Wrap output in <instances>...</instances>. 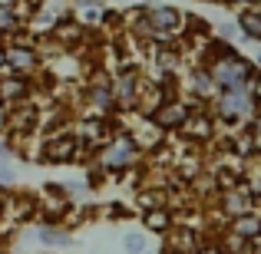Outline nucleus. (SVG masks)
Instances as JSON below:
<instances>
[{"label": "nucleus", "mask_w": 261, "mask_h": 254, "mask_svg": "<svg viewBox=\"0 0 261 254\" xmlns=\"http://www.w3.org/2000/svg\"><path fill=\"white\" fill-rule=\"evenodd\" d=\"M198 254H225V251H222V244H218V241H205L202 248H198Z\"/></svg>", "instance_id": "obj_19"}, {"label": "nucleus", "mask_w": 261, "mask_h": 254, "mask_svg": "<svg viewBox=\"0 0 261 254\" xmlns=\"http://www.w3.org/2000/svg\"><path fill=\"white\" fill-rule=\"evenodd\" d=\"M208 109H212V116H215L218 129H231V132H235L242 122L255 119L258 102L248 96V89H228V93H218Z\"/></svg>", "instance_id": "obj_3"}, {"label": "nucleus", "mask_w": 261, "mask_h": 254, "mask_svg": "<svg viewBox=\"0 0 261 254\" xmlns=\"http://www.w3.org/2000/svg\"><path fill=\"white\" fill-rule=\"evenodd\" d=\"M136 205H139V215L142 211H155V208H169V191L159 188V185H142L136 191Z\"/></svg>", "instance_id": "obj_13"}, {"label": "nucleus", "mask_w": 261, "mask_h": 254, "mask_svg": "<svg viewBox=\"0 0 261 254\" xmlns=\"http://www.w3.org/2000/svg\"><path fill=\"white\" fill-rule=\"evenodd\" d=\"M7 211H10V191H7V188H0V218H4Z\"/></svg>", "instance_id": "obj_20"}, {"label": "nucleus", "mask_w": 261, "mask_h": 254, "mask_svg": "<svg viewBox=\"0 0 261 254\" xmlns=\"http://www.w3.org/2000/svg\"><path fill=\"white\" fill-rule=\"evenodd\" d=\"M235 26H238V33H242L245 40H251V43H261V17L255 10H238V17H235Z\"/></svg>", "instance_id": "obj_14"}, {"label": "nucleus", "mask_w": 261, "mask_h": 254, "mask_svg": "<svg viewBox=\"0 0 261 254\" xmlns=\"http://www.w3.org/2000/svg\"><path fill=\"white\" fill-rule=\"evenodd\" d=\"M162 254H178V251H172V248H162Z\"/></svg>", "instance_id": "obj_26"}, {"label": "nucleus", "mask_w": 261, "mask_h": 254, "mask_svg": "<svg viewBox=\"0 0 261 254\" xmlns=\"http://www.w3.org/2000/svg\"><path fill=\"white\" fill-rule=\"evenodd\" d=\"M4 63H7V73L27 76V79H33L43 70V60H40L37 46H23V43H7L4 46Z\"/></svg>", "instance_id": "obj_8"}, {"label": "nucleus", "mask_w": 261, "mask_h": 254, "mask_svg": "<svg viewBox=\"0 0 261 254\" xmlns=\"http://www.w3.org/2000/svg\"><path fill=\"white\" fill-rule=\"evenodd\" d=\"M0 7H4V10H17L20 0H0Z\"/></svg>", "instance_id": "obj_21"}, {"label": "nucleus", "mask_w": 261, "mask_h": 254, "mask_svg": "<svg viewBox=\"0 0 261 254\" xmlns=\"http://www.w3.org/2000/svg\"><path fill=\"white\" fill-rule=\"evenodd\" d=\"M0 76H7V63H4V46H0Z\"/></svg>", "instance_id": "obj_23"}, {"label": "nucleus", "mask_w": 261, "mask_h": 254, "mask_svg": "<svg viewBox=\"0 0 261 254\" xmlns=\"http://www.w3.org/2000/svg\"><path fill=\"white\" fill-rule=\"evenodd\" d=\"M27 30V20L20 17L17 10H4L0 7V37H13V33Z\"/></svg>", "instance_id": "obj_16"}, {"label": "nucleus", "mask_w": 261, "mask_h": 254, "mask_svg": "<svg viewBox=\"0 0 261 254\" xmlns=\"http://www.w3.org/2000/svg\"><path fill=\"white\" fill-rule=\"evenodd\" d=\"M205 70H208V76H212V83H215L218 93H228V89H245V86L251 83V76H255V63H251L248 57H242L235 46H231L225 57L212 60Z\"/></svg>", "instance_id": "obj_2"}, {"label": "nucleus", "mask_w": 261, "mask_h": 254, "mask_svg": "<svg viewBox=\"0 0 261 254\" xmlns=\"http://www.w3.org/2000/svg\"><path fill=\"white\" fill-rule=\"evenodd\" d=\"M122 248H126V254H146L149 251V238L142 235V231H129V235L122 238Z\"/></svg>", "instance_id": "obj_17"}, {"label": "nucleus", "mask_w": 261, "mask_h": 254, "mask_svg": "<svg viewBox=\"0 0 261 254\" xmlns=\"http://www.w3.org/2000/svg\"><path fill=\"white\" fill-rule=\"evenodd\" d=\"M248 10H255L258 17H261V0H251V7H248Z\"/></svg>", "instance_id": "obj_24"}, {"label": "nucleus", "mask_w": 261, "mask_h": 254, "mask_svg": "<svg viewBox=\"0 0 261 254\" xmlns=\"http://www.w3.org/2000/svg\"><path fill=\"white\" fill-rule=\"evenodd\" d=\"M215 211L225 218V221L242 218V215H248V211H258L255 195H251L248 182L235 185V188H228V191H218V195H215Z\"/></svg>", "instance_id": "obj_7"}, {"label": "nucleus", "mask_w": 261, "mask_h": 254, "mask_svg": "<svg viewBox=\"0 0 261 254\" xmlns=\"http://www.w3.org/2000/svg\"><path fill=\"white\" fill-rule=\"evenodd\" d=\"M27 99H33V79L13 76V73L0 76V109H13Z\"/></svg>", "instance_id": "obj_10"}, {"label": "nucleus", "mask_w": 261, "mask_h": 254, "mask_svg": "<svg viewBox=\"0 0 261 254\" xmlns=\"http://www.w3.org/2000/svg\"><path fill=\"white\" fill-rule=\"evenodd\" d=\"M106 215H109V218H129V208L116 202V205H109V208H106Z\"/></svg>", "instance_id": "obj_18"}, {"label": "nucleus", "mask_w": 261, "mask_h": 254, "mask_svg": "<svg viewBox=\"0 0 261 254\" xmlns=\"http://www.w3.org/2000/svg\"><path fill=\"white\" fill-rule=\"evenodd\" d=\"M142 73L136 63L122 66V70L113 73L109 86H113V102H116V112H139V96H142Z\"/></svg>", "instance_id": "obj_4"}, {"label": "nucleus", "mask_w": 261, "mask_h": 254, "mask_svg": "<svg viewBox=\"0 0 261 254\" xmlns=\"http://www.w3.org/2000/svg\"><path fill=\"white\" fill-rule=\"evenodd\" d=\"M37 162H46V165H73V162H80V139L73 135V129L40 135Z\"/></svg>", "instance_id": "obj_6"}, {"label": "nucleus", "mask_w": 261, "mask_h": 254, "mask_svg": "<svg viewBox=\"0 0 261 254\" xmlns=\"http://www.w3.org/2000/svg\"><path fill=\"white\" fill-rule=\"evenodd\" d=\"M37 238H40V244H46V248H66V244L73 241L70 231L53 228V224H40V228H37Z\"/></svg>", "instance_id": "obj_15"}, {"label": "nucleus", "mask_w": 261, "mask_h": 254, "mask_svg": "<svg viewBox=\"0 0 261 254\" xmlns=\"http://www.w3.org/2000/svg\"><path fill=\"white\" fill-rule=\"evenodd\" d=\"M93 162L106 172V175H129V172L142 162V149L136 146V139L126 129H119L106 146H99V152H96Z\"/></svg>", "instance_id": "obj_1"}, {"label": "nucleus", "mask_w": 261, "mask_h": 254, "mask_svg": "<svg viewBox=\"0 0 261 254\" xmlns=\"http://www.w3.org/2000/svg\"><path fill=\"white\" fill-rule=\"evenodd\" d=\"M189 112H192V102L178 96V99L159 102V106L152 109V116H149V122H152L162 135H166V132H178V129H182V122L189 119Z\"/></svg>", "instance_id": "obj_9"}, {"label": "nucleus", "mask_w": 261, "mask_h": 254, "mask_svg": "<svg viewBox=\"0 0 261 254\" xmlns=\"http://www.w3.org/2000/svg\"><path fill=\"white\" fill-rule=\"evenodd\" d=\"M228 231H231V235H238L242 241L255 244L258 238H261V208L258 211H248V215H242V218H231Z\"/></svg>", "instance_id": "obj_11"}, {"label": "nucleus", "mask_w": 261, "mask_h": 254, "mask_svg": "<svg viewBox=\"0 0 261 254\" xmlns=\"http://www.w3.org/2000/svg\"><path fill=\"white\" fill-rule=\"evenodd\" d=\"M212 4H218V7H228V4H231V0H212Z\"/></svg>", "instance_id": "obj_25"}, {"label": "nucleus", "mask_w": 261, "mask_h": 254, "mask_svg": "<svg viewBox=\"0 0 261 254\" xmlns=\"http://www.w3.org/2000/svg\"><path fill=\"white\" fill-rule=\"evenodd\" d=\"M142 228H146V231H152V235H162V238H166L169 231L175 228V211H169V208L142 211Z\"/></svg>", "instance_id": "obj_12"}, {"label": "nucleus", "mask_w": 261, "mask_h": 254, "mask_svg": "<svg viewBox=\"0 0 261 254\" xmlns=\"http://www.w3.org/2000/svg\"><path fill=\"white\" fill-rule=\"evenodd\" d=\"M185 37V13L178 7L159 4L149 7V40L152 43H175Z\"/></svg>", "instance_id": "obj_5"}, {"label": "nucleus", "mask_w": 261, "mask_h": 254, "mask_svg": "<svg viewBox=\"0 0 261 254\" xmlns=\"http://www.w3.org/2000/svg\"><path fill=\"white\" fill-rule=\"evenodd\" d=\"M146 254H149V251H146Z\"/></svg>", "instance_id": "obj_27"}, {"label": "nucleus", "mask_w": 261, "mask_h": 254, "mask_svg": "<svg viewBox=\"0 0 261 254\" xmlns=\"http://www.w3.org/2000/svg\"><path fill=\"white\" fill-rule=\"evenodd\" d=\"M231 7H238V10H245V7H251V0H231Z\"/></svg>", "instance_id": "obj_22"}]
</instances>
